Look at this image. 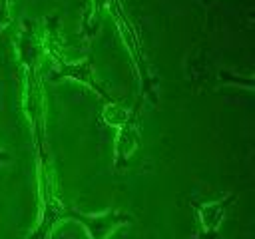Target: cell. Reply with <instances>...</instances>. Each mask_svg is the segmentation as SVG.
<instances>
[{
  "label": "cell",
  "instance_id": "10",
  "mask_svg": "<svg viewBox=\"0 0 255 239\" xmlns=\"http://www.w3.org/2000/svg\"><path fill=\"white\" fill-rule=\"evenodd\" d=\"M0 161H2V163H10V161H12V155H10L6 149H0Z\"/></svg>",
  "mask_w": 255,
  "mask_h": 239
},
{
  "label": "cell",
  "instance_id": "5",
  "mask_svg": "<svg viewBox=\"0 0 255 239\" xmlns=\"http://www.w3.org/2000/svg\"><path fill=\"white\" fill-rule=\"evenodd\" d=\"M139 106L141 100L129 110L128 118L118 125V135L114 143V169L120 171L128 159L133 155V151L141 143V123H139Z\"/></svg>",
  "mask_w": 255,
  "mask_h": 239
},
{
  "label": "cell",
  "instance_id": "8",
  "mask_svg": "<svg viewBox=\"0 0 255 239\" xmlns=\"http://www.w3.org/2000/svg\"><path fill=\"white\" fill-rule=\"evenodd\" d=\"M129 110H126L122 104H118L116 100L114 102H106L104 108H102V120L108 123V125H114L118 127L126 118H128Z\"/></svg>",
  "mask_w": 255,
  "mask_h": 239
},
{
  "label": "cell",
  "instance_id": "1",
  "mask_svg": "<svg viewBox=\"0 0 255 239\" xmlns=\"http://www.w3.org/2000/svg\"><path fill=\"white\" fill-rule=\"evenodd\" d=\"M42 40L36 24L24 20L18 40V72L22 84V110L34 133H46V98L40 72Z\"/></svg>",
  "mask_w": 255,
  "mask_h": 239
},
{
  "label": "cell",
  "instance_id": "2",
  "mask_svg": "<svg viewBox=\"0 0 255 239\" xmlns=\"http://www.w3.org/2000/svg\"><path fill=\"white\" fill-rule=\"evenodd\" d=\"M36 149V165H38V195H40V209L34 231L28 235V239H50L54 227L62 221H70V209L62 197L58 179L50 161L46 137L34 139Z\"/></svg>",
  "mask_w": 255,
  "mask_h": 239
},
{
  "label": "cell",
  "instance_id": "11",
  "mask_svg": "<svg viewBox=\"0 0 255 239\" xmlns=\"http://www.w3.org/2000/svg\"><path fill=\"white\" fill-rule=\"evenodd\" d=\"M201 4H205V6H207V4H211V0H201Z\"/></svg>",
  "mask_w": 255,
  "mask_h": 239
},
{
  "label": "cell",
  "instance_id": "3",
  "mask_svg": "<svg viewBox=\"0 0 255 239\" xmlns=\"http://www.w3.org/2000/svg\"><path fill=\"white\" fill-rule=\"evenodd\" d=\"M40 40H42V50H44L46 58L50 60V72H48L50 82L74 80V82L84 84L92 92H96L104 100V104L106 102H114V98L106 92V88L96 80L94 64H92L94 62L92 54H88L82 62L66 60L64 52H62V38H60V28H58V16H50L46 20L44 36H40Z\"/></svg>",
  "mask_w": 255,
  "mask_h": 239
},
{
  "label": "cell",
  "instance_id": "6",
  "mask_svg": "<svg viewBox=\"0 0 255 239\" xmlns=\"http://www.w3.org/2000/svg\"><path fill=\"white\" fill-rule=\"evenodd\" d=\"M235 201H237L235 193H225L213 201L199 203L195 207V215H197V223H199L197 239H217L219 229H221L229 209L235 205Z\"/></svg>",
  "mask_w": 255,
  "mask_h": 239
},
{
  "label": "cell",
  "instance_id": "9",
  "mask_svg": "<svg viewBox=\"0 0 255 239\" xmlns=\"http://www.w3.org/2000/svg\"><path fill=\"white\" fill-rule=\"evenodd\" d=\"M12 0H0V34L12 24Z\"/></svg>",
  "mask_w": 255,
  "mask_h": 239
},
{
  "label": "cell",
  "instance_id": "7",
  "mask_svg": "<svg viewBox=\"0 0 255 239\" xmlns=\"http://www.w3.org/2000/svg\"><path fill=\"white\" fill-rule=\"evenodd\" d=\"M70 221H78L90 235V239H108L112 231L131 221V215L118 211V209H106L102 213H82L76 209H70Z\"/></svg>",
  "mask_w": 255,
  "mask_h": 239
},
{
  "label": "cell",
  "instance_id": "4",
  "mask_svg": "<svg viewBox=\"0 0 255 239\" xmlns=\"http://www.w3.org/2000/svg\"><path fill=\"white\" fill-rule=\"evenodd\" d=\"M106 10H110V14L114 18V24L118 28V34H120V38H122V42H124V46H126V50L131 58V68H133L135 78H137L139 88H141V100L147 98L155 106L159 102L157 88H155L157 80H155V74H153V70L149 66V60L145 56L137 24L128 16L122 0H108Z\"/></svg>",
  "mask_w": 255,
  "mask_h": 239
}]
</instances>
